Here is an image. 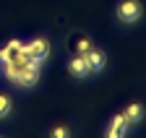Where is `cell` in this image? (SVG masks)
<instances>
[{"mask_svg":"<svg viewBox=\"0 0 146 138\" xmlns=\"http://www.w3.org/2000/svg\"><path fill=\"white\" fill-rule=\"evenodd\" d=\"M125 135H128V120L123 115H115L112 123H110V128H107V135L104 138H125Z\"/></svg>","mask_w":146,"mask_h":138,"instance_id":"5","label":"cell"},{"mask_svg":"<svg viewBox=\"0 0 146 138\" xmlns=\"http://www.w3.org/2000/svg\"><path fill=\"white\" fill-rule=\"evenodd\" d=\"M68 71H70V76H73V78H86V76L91 73V68H89V63H86V57H84V55H76V57H70Z\"/></svg>","mask_w":146,"mask_h":138,"instance_id":"4","label":"cell"},{"mask_svg":"<svg viewBox=\"0 0 146 138\" xmlns=\"http://www.w3.org/2000/svg\"><path fill=\"white\" fill-rule=\"evenodd\" d=\"M141 16H143V5L138 3V0H123V3L117 5V18L123 24H136Z\"/></svg>","mask_w":146,"mask_h":138,"instance_id":"1","label":"cell"},{"mask_svg":"<svg viewBox=\"0 0 146 138\" xmlns=\"http://www.w3.org/2000/svg\"><path fill=\"white\" fill-rule=\"evenodd\" d=\"M73 47H76V55H86L91 50V42L86 37H76V39H73Z\"/></svg>","mask_w":146,"mask_h":138,"instance_id":"9","label":"cell"},{"mask_svg":"<svg viewBox=\"0 0 146 138\" xmlns=\"http://www.w3.org/2000/svg\"><path fill=\"white\" fill-rule=\"evenodd\" d=\"M84 57H86V63H89V68H91V73L102 71V68H104V63H107L104 52H102V50H94V47H91V50H89V52H86Z\"/></svg>","mask_w":146,"mask_h":138,"instance_id":"6","label":"cell"},{"mask_svg":"<svg viewBox=\"0 0 146 138\" xmlns=\"http://www.w3.org/2000/svg\"><path fill=\"white\" fill-rule=\"evenodd\" d=\"M11 110H13V99L8 94H0V120H5L11 115Z\"/></svg>","mask_w":146,"mask_h":138,"instance_id":"8","label":"cell"},{"mask_svg":"<svg viewBox=\"0 0 146 138\" xmlns=\"http://www.w3.org/2000/svg\"><path fill=\"white\" fill-rule=\"evenodd\" d=\"M26 47H29V52H31L36 60H39V63H44V60L50 57V42H47L44 37H36V39L29 42Z\"/></svg>","mask_w":146,"mask_h":138,"instance_id":"3","label":"cell"},{"mask_svg":"<svg viewBox=\"0 0 146 138\" xmlns=\"http://www.w3.org/2000/svg\"><path fill=\"white\" fill-rule=\"evenodd\" d=\"M50 138H70V130H68L65 125H58V128L50 130Z\"/></svg>","mask_w":146,"mask_h":138,"instance_id":"10","label":"cell"},{"mask_svg":"<svg viewBox=\"0 0 146 138\" xmlns=\"http://www.w3.org/2000/svg\"><path fill=\"white\" fill-rule=\"evenodd\" d=\"M123 117L128 120V125H136V123H141V120H143V107L138 104V102H136V104H128L125 112H123Z\"/></svg>","mask_w":146,"mask_h":138,"instance_id":"7","label":"cell"},{"mask_svg":"<svg viewBox=\"0 0 146 138\" xmlns=\"http://www.w3.org/2000/svg\"><path fill=\"white\" fill-rule=\"evenodd\" d=\"M36 81H39V68L21 65V71H18V76H16V83L24 86V89H31V86H36Z\"/></svg>","mask_w":146,"mask_h":138,"instance_id":"2","label":"cell"}]
</instances>
